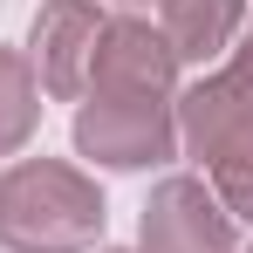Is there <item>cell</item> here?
<instances>
[{
  "label": "cell",
  "instance_id": "6da1fadb",
  "mask_svg": "<svg viewBox=\"0 0 253 253\" xmlns=\"http://www.w3.org/2000/svg\"><path fill=\"white\" fill-rule=\"evenodd\" d=\"M103 233V192L76 165L28 158L0 171V247L14 253H83Z\"/></svg>",
  "mask_w": 253,
  "mask_h": 253
},
{
  "label": "cell",
  "instance_id": "5b68a950",
  "mask_svg": "<svg viewBox=\"0 0 253 253\" xmlns=\"http://www.w3.org/2000/svg\"><path fill=\"white\" fill-rule=\"evenodd\" d=\"M144 253H233V212L206 178H165L144 206Z\"/></svg>",
  "mask_w": 253,
  "mask_h": 253
},
{
  "label": "cell",
  "instance_id": "3957f363",
  "mask_svg": "<svg viewBox=\"0 0 253 253\" xmlns=\"http://www.w3.org/2000/svg\"><path fill=\"white\" fill-rule=\"evenodd\" d=\"M76 144L83 158L117 171H144L165 165L171 144H178V117H171L165 96H89L76 110Z\"/></svg>",
  "mask_w": 253,
  "mask_h": 253
},
{
  "label": "cell",
  "instance_id": "52a82bcc",
  "mask_svg": "<svg viewBox=\"0 0 253 253\" xmlns=\"http://www.w3.org/2000/svg\"><path fill=\"white\" fill-rule=\"evenodd\" d=\"M158 28L178 62H206L240 35V0H158Z\"/></svg>",
  "mask_w": 253,
  "mask_h": 253
},
{
  "label": "cell",
  "instance_id": "7a4b0ae2",
  "mask_svg": "<svg viewBox=\"0 0 253 253\" xmlns=\"http://www.w3.org/2000/svg\"><path fill=\"white\" fill-rule=\"evenodd\" d=\"M178 137L206 165L212 199L233 212V219H253V83L240 69H219L199 89H185Z\"/></svg>",
  "mask_w": 253,
  "mask_h": 253
},
{
  "label": "cell",
  "instance_id": "277c9868",
  "mask_svg": "<svg viewBox=\"0 0 253 253\" xmlns=\"http://www.w3.org/2000/svg\"><path fill=\"white\" fill-rule=\"evenodd\" d=\"M171 76H178V55H171L165 28H151L144 14H110L83 96H165Z\"/></svg>",
  "mask_w": 253,
  "mask_h": 253
},
{
  "label": "cell",
  "instance_id": "30bf717a",
  "mask_svg": "<svg viewBox=\"0 0 253 253\" xmlns=\"http://www.w3.org/2000/svg\"><path fill=\"white\" fill-rule=\"evenodd\" d=\"M151 7H158V0H151Z\"/></svg>",
  "mask_w": 253,
  "mask_h": 253
},
{
  "label": "cell",
  "instance_id": "8992f818",
  "mask_svg": "<svg viewBox=\"0 0 253 253\" xmlns=\"http://www.w3.org/2000/svg\"><path fill=\"white\" fill-rule=\"evenodd\" d=\"M103 7L89 0H48L35 14V76H42L48 96H83L89 89V62H96V42H103Z\"/></svg>",
  "mask_w": 253,
  "mask_h": 253
},
{
  "label": "cell",
  "instance_id": "9c48e42d",
  "mask_svg": "<svg viewBox=\"0 0 253 253\" xmlns=\"http://www.w3.org/2000/svg\"><path fill=\"white\" fill-rule=\"evenodd\" d=\"M233 69H240V76L253 83V28H247V42H240V62H233Z\"/></svg>",
  "mask_w": 253,
  "mask_h": 253
},
{
  "label": "cell",
  "instance_id": "ba28073f",
  "mask_svg": "<svg viewBox=\"0 0 253 253\" xmlns=\"http://www.w3.org/2000/svg\"><path fill=\"white\" fill-rule=\"evenodd\" d=\"M35 124H42V83L14 48H0V158H14L35 137Z\"/></svg>",
  "mask_w": 253,
  "mask_h": 253
}]
</instances>
